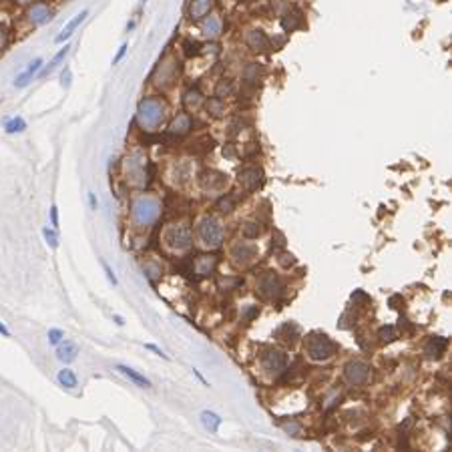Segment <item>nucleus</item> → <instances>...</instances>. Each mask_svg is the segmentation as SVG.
Returning <instances> with one entry per match:
<instances>
[{"mask_svg": "<svg viewBox=\"0 0 452 452\" xmlns=\"http://www.w3.org/2000/svg\"><path fill=\"white\" fill-rule=\"evenodd\" d=\"M378 338L382 340V342H394L398 336H396V328L394 326H384V328H380V332H378Z\"/></svg>", "mask_w": 452, "mask_h": 452, "instance_id": "obj_32", "label": "nucleus"}, {"mask_svg": "<svg viewBox=\"0 0 452 452\" xmlns=\"http://www.w3.org/2000/svg\"><path fill=\"white\" fill-rule=\"evenodd\" d=\"M161 213V205L155 197L151 195H141L133 201V207H131V215L135 219V223L139 225H151L155 223L157 217Z\"/></svg>", "mask_w": 452, "mask_h": 452, "instance_id": "obj_2", "label": "nucleus"}, {"mask_svg": "<svg viewBox=\"0 0 452 452\" xmlns=\"http://www.w3.org/2000/svg\"><path fill=\"white\" fill-rule=\"evenodd\" d=\"M306 350L312 360H330L336 354V344L326 334H310L306 340Z\"/></svg>", "mask_w": 452, "mask_h": 452, "instance_id": "obj_3", "label": "nucleus"}, {"mask_svg": "<svg viewBox=\"0 0 452 452\" xmlns=\"http://www.w3.org/2000/svg\"><path fill=\"white\" fill-rule=\"evenodd\" d=\"M344 374H346V380L352 386H364L370 380V366L366 362H362V360H354V362H350L346 366Z\"/></svg>", "mask_w": 452, "mask_h": 452, "instance_id": "obj_6", "label": "nucleus"}, {"mask_svg": "<svg viewBox=\"0 0 452 452\" xmlns=\"http://www.w3.org/2000/svg\"><path fill=\"white\" fill-rule=\"evenodd\" d=\"M100 266H103V270H105V273H107V279H109L113 285H117L119 281H117V275H115V271L111 270V266H109L105 260H100Z\"/></svg>", "mask_w": 452, "mask_h": 452, "instance_id": "obj_36", "label": "nucleus"}, {"mask_svg": "<svg viewBox=\"0 0 452 452\" xmlns=\"http://www.w3.org/2000/svg\"><path fill=\"white\" fill-rule=\"evenodd\" d=\"M115 322H117V324H119V326H123V324H125V322H123V318H121V316H115Z\"/></svg>", "mask_w": 452, "mask_h": 452, "instance_id": "obj_44", "label": "nucleus"}, {"mask_svg": "<svg viewBox=\"0 0 452 452\" xmlns=\"http://www.w3.org/2000/svg\"><path fill=\"white\" fill-rule=\"evenodd\" d=\"M50 225H53L55 229L59 227V207L57 205L50 207Z\"/></svg>", "mask_w": 452, "mask_h": 452, "instance_id": "obj_37", "label": "nucleus"}, {"mask_svg": "<svg viewBox=\"0 0 452 452\" xmlns=\"http://www.w3.org/2000/svg\"><path fill=\"white\" fill-rule=\"evenodd\" d=\"M262 366L268 374H281L287 366V360L283 356V352L279 350H268L262 356Z\"/></svg>", "mask_w": 452, "mask_h": 452, "instance_id": "obj_7", "label": "nucleus"}, {"mask_svg": "<svg viewBox=\"0 0 452 452\" xmlns=\"http://www.w3.org/2000/svg\"><path fill=\"white\" fill-rule=\"evenodd\" d=\"M127 175L137 183L143 185V177H145V159L141 155H133L127 159Z\"/></svg>", "mask_w": 452, "mask_h": 452, "instance_id": "obj_10", "label": "nucleus"}, {"mask_svg": "<svg viewBox=\"0 0 452 452\" xmlns=\"http://www.w3.org/2000/svg\"><path fill=\"white\" fill-rule=\"evenodd\" d=\"M165 113H167V107H165V103L161 98L147 96V98L141 100L139 107H137V123L145 131H153V129H157L163 123Z\"/></svg>", "mask_w": 452, "mask_h": 452, "instance_id": "obj_1", "label": "nucleus"}, {"mask_svg": "<svg viewBox=\"0 0 452 452\" xmlns=\"http://www.w3.org/2000/svg\"><path fill=\"white\" fill-rule=\"evenodd\" d=\"M89 205H90V209H92V211H96V207H98V201H96L94 193H89Z\"/></svg>", "mask_w": 452, "mask_h": 452, "instance_id": "obj_40", "label": "nucleus"}, {"mask_svg": "<svg viewBox=\"0 0 452 452\" xmlns=\"http://www.w3.org/2000/svg\"><path fill=\"white\" fill-rule=\"evenodd\" d=\"M145 348H147V350H151V352H155V354H157V356H161V358L169 360V356H167V354H163V350H161V348H157L155 344H147Z\"/></svg>", "mask_w": 452, "mask_h": 452, "instance_id": "obj_39", "label": "nucleus"}, {"mask_svg": "<svg viewBox=\"0 0 452 452\" xmlns=\"http://www.w3.org/2000/svg\"><path fill=\"white\" fill-rule=\"evenodd\" d=\"M57 378H59V382H61L65 388H77V384H79V380H77V374H75L73 370H69V368L61 370Z\"/></svg>", "mask_w": 452, "mask_h": 452, "instance_id": "obj_27", "label": "nucleus"}, {"mask_svg": "<svg viewBox=\"0 0 452 452\" xmlns=\"http://www.w3.org/2000/svg\"><path fill=\"white\" fill-rule=\"evenodd\" d=\"M183 105H185L187 111H193V113H195L201 105H203V96H201V92H199L197 89L187 90L185 96H183Z\"/></svg>", "mask_w": 452, "mask_h": 452, "instance_id": "obj_23", "label": "nucleus"}, {"mask_svg": "<svg viewBox=\"0 0 452 452\" xmlns=\"http://www.w3.org/2000/svg\"><path fill=\"white\" fill-rule=\"evenodd\" d=\"M127 48H129L127 44H121V46H119V50H117V55H115V59H113V65H119V63L123 61V57L127 55Z\"/></svg>", "mask_w": 452, "mask_h": 452, "instance_id": "obj_38", "label": "nucleus"}, {"mask_svg": "<svg viewBox=\"0 0 452 452\" xmlns=\"http://www.w3.org/2000/svg\"><path fill=\"white\" fill-rule=\"evenodd\" d=\"M217 209H219L221 213H229V211H233V209H235V197H231V195L221 197V199L217 201Z\"/></svg>", "mask_w": 452, "mask_h": 452, "instance_id": "obj_30", "label": "nucleus"}, {"mask_svg": "<svg viewBox=\"0 0 452 452\" xmlns=\"http://www.w3.org/2000/svg\"><path fill=\"white\" fill-rule=\"evenodd\" d=\"M50 18H53V10H50L48 6H44V4H34V6L28 10V20H30L34 26H40V24L48 22Z\"/></svg>", "mask_w": 452, "mask_h": 452, "instance_id": "obj_16", "label": "nucleus"}, {"mask_svg": "<svg viewBox=\"0 0 452 452\" xmlns=\"http://www.w3.org/2000/svg\"><path fill=\"white\" fill-rule=\"evenodd\" d=\"M207 111L213 115V117H219L221 113H223V109H225V105H223V100L219 98V96H215V98H209L207 100Z\"/></svg>", "mask_w": 452, "mask_h": 452, "instance_id": "obj_29", "label": "nucleus"}, {"mask_svg": "<svg viewBox=\"0 0 452 452\" xmlns=\"http://www.w3.org/2000/svg\"><path fill=\"white\" fill-rule=\"evenodd\" d=\"M63 85H65V87L71 85V71H69V69H65V73H63Z\"/></svg>", "mask_w": 452, "mask_h": 452, "instance_id": "obj_41", "label": "nucleus"}, {"mask_svg": "<svg viewBox=\"0 0 452 452\" xmlns=\"http://www.w3.org/2000/svg\"><path fill=\"white\" fill-rule=\"evenodd\" d=\"M42 65H44V61L42 59H34L28 67H26V71L24 73H20L18 77H16V81H14V87H18V89H22V87H26L34 77H36V73L42 69Z\"/></svg>", "mask_w": 452, "mask_h": 452, "instance_id": "obj_13", "label": "nucleus"}, {"mask_svg": "<svg viewBox=\"0 0 452 452\" xmlns=\"http://www.w3.org/2000/svg\"><path fill=\"white\" fill-rule=\"evenodd\" d=\"M189 129H191V117L183 113V115H179V117L173 121V125L169 127V133H171V135L181 137V135L189 133Z\"/></svg>", "mask_w": 452, "mask_h": 452, "instance_id": "obj_22", "label": "nucleus"}, {"mask_svg": "<svg viewBox=\"0 0 452 452\" xmlns=\"http://www.w3.org/2000/svg\"><path fill=\"white\" fill-rule=\"evenodd\" d=\"M215 266H217V260H215L213 256H201V258L195 260L193 270H195L199 275H209V273L215 270Z\"/></svg>", "mask_w": 452, "mask_h": 452, "instance_id": "obj_19", "label": "nucleus"}, {"mask_svg": "<svg viewBox=\"0 0 452 452\" xmlns=\"http://www.w3.org/2000/svg\"><path fill=\"white\" fill-rule=\"evenodd\" d=\"M211 6H213L211 0H191L189 6H187V14L191 20H201L209 14Z\"/></svg>", "mask_w": 452, "mask_h": 452, "instance_id": "obj_11", "label": "nucleus"}, {"mask_svg": "<svg viewBox=\"0 0 452 452\" xmlns=\"http://www.w3.org/2000/svg\"><path fill=\"white\" fill-rule=\"evenodd\" d=\"M231 256L235 258V262H237V264H247L249 260H254V256H256V245L241 241V243L233 245Z\"/></svg>", "mask_w": 452, "mask_h": 452, "instance_id": "obj_14", "label": "nucleus"}, {"mask_svg": "<svg viewBox=\"0 0 452 452\" xmlns=\"http://www.w3.org/2000/svg\"><path fill=\"white\" fill-rule=\"evenodd\" d=\"M26 129V121L22 117H12L4 121V133L6 135H14V133H22Z\"/></svg>", "mask_w": 452, "mask_h": 452, "instance_id": "obj_26", "label": "nucleus"}, {"mask_svg": "<svg viewBox=\"0 0 452 452\" xmlns=\"http://www.w3.org/2000/svg\"><path fill=\"white\" fill-rule=\"evenodd\" d=\"M258 291L264 297H275L281 291V279L273 271H266L258 279Z\"/></svg>", "mask_w": 452, "mask_h": 452, "instance_id": "obj_8", "label": "nucleus"}, {"mask_svg": "<svg viewBox=\"0 0 452 452\" xmlns=\"http://www.w3.org/2000/svg\"><path fill=\"white\" fill-rule=\"evenodd\" d=\"M260 225L258 223H254V221H249V223H245V227H243V235L247 237V239H256L258 235H260Z\"/></svg>", "mask_w": 452, "mask_h": 452, "instance_id": "obj_33", "label": "nucleus"}, {"mask_svg": "<svg viewBox=\"0 0 452 452\" xmlns=\"http://www.w3.org/2000/svg\"><path fill=\"white\" fill-rule=\"evenodd\" d=\"M42 237H44V241L53 247V249H57L59 247V235H57V231H55V227L50 229V227H44L42 229Z\"/></svg>", "mask_w": 452, "mask_h": 452, "instance_id": "obj_31", "label": "nucleus"}, {"mask_svg": "<svg viewBox=\"0 0 452 452\" xmlns=\"http://www.w3.org/2000/svg\"><path fill=\"white\" fill-rule=\"evenodd\" d=\"M141 2H143V4H145V2H147V0H141Z\"/></svg>", "mask_w": 452, "mask_h": 452, "instance_id": "obj_45", "label": "nucleus"}, {"mask_svg": "<svg viewBox=\"0 0 452 452\" xmlns=\"http://www.w3.org/2000/svg\"><path fill=\"white\" fill-rule=\"evenodd\" d=\"M201 30H203V34L207 38H217L221 34V20L217 16H207L203 20V26H201Z\"/></svg>", "mask_w": 452, "mask_h": 452, "instance_id": "obj_21", "label": "nucleus"}, {"mask_svg": "<svg viewBox=\"0 0 452 452\" xmlns=\"http://www.w3.org/2000/svg\"><path fill=\"white\" fill-rule=\"evenodd\" d=\"M63 340H65V332H63V330H59V328H53V330H48V342H50V344L59 346Z\"/></svg>", "mask_w": 452, "mask_h": 452, "instance_id": "obj_34", "label": "nucleus"}, {"mask_svg": "<svg viewBox=\"0 0 452 452\" xmlns=\"http://www.w3.org/2000/svg\"><path fill=\"white\" fill-rule=\"evenodd\" d=\"M4 46H6V32L0 28V50H2Z\"/></svg>", "mask_w": 452, "mask_h": 452, "instance_id": "obj_42", "label": "nucleus"}, {"mask_svg": "<svg viewBox=\"0 0 452 452\" xmlns=\"http://www.w3.org/2000/svg\"><path fill=\"white\" fill-rule=\"evenodd\" d=\"M69 48H71V46H69V44H65V48H61V50H59V53L55 55V59L50 61V63H48V67L42 71V77H44V75H48V73H53V71H55V69L61 65V61H63V59L69 55Z\"/></svg>", "mask_w": 452, "mask_h": 452, "instance_id": "obj_28", "label": "nucleus"}, {"mask_svg": "<svg viewBox=\"0 0 452 452\" xmlns=\"http://www.w3.org/2000/svg\"><path fill=\"white\" fill-rule=\"evenodd\" d=\"M201 424H203L209 432H217V430H219V426H221V418H219L215 412L203 410V412H201Z\"/></svg>", "mask_w": 452, "mask_h": 452, "instance_id": "obj_25", "label": "nucleus"}, {"mask_svg": "<svg viewBox=\"0 0 452 452\" xmlns=\"http://www.w3.org/2000/svg\"><path fill=\"white\" fill-rule=\"evenodd\" d=\"M231 90H233V85H231V81H221V83L217 85V90H215V94L221 98V96H227Z\"/></svg>", "mask_w": 452, "mask_h": 452, "instance_id": "obj_35", "label": "nucleus"}, {"mask_svg": "<svg viewBox=\"0 0 452 452\" xmlns=\"http://www.w3.org/2000/svg\"><path fill=\"white\" fill-rule=\"evenodd\" d=\"M446 346H448V340H446V338H442V336H432V338L428 340L426 348H424V354H426V358H440V356L444 354Z\"/></svg>", "mask_w": 452, "mask_h": 452, "instance_id": "obj_15", "label": "nucleus"}, {"mask_svg": "<svg viewBox=\"0 0 452 452\" xmlns=\"http://www.w3.org/2000/svg\"><path fill=\"white\" fill-rule=\"evenodd\" d=\"M245 42L251 50H270V38L264 30H249L245 36Z\"/></svg>", "mask_w": 452, "mask_h": 452, "instance_id": "obj_12", "label": "nucleus"}, {"mask_svg": "<svg viewBox=\"0 0 452 452\" xmlns=\"http://www.w3.org/2000/svg\"><path fill=\"white\" fill-rule=\"evenodd\" d=\"M197 231H199L201 241H203L205 245H209V247H219L221 241H223V225L215 217H211V215L209 217H203V219L199 221Z\"/></svg>", "mask_w": 452, "mask_h": 452, "instance_id": "obj_4", "label": "nucleus"}, {"mask_svg": "<svg viewBox=\"0 0 452 452\" xmlns=\"http://www.w3.org/2000/svg\"><path fill=\"white\" fill-rule=\"evenodd\" d=\"M0 334H2V336H6V338L10 336V332H8V328H6L4 324H0Z\"/></svg>", "mask_w": 452, "mask_h": 452, "instance_id": "obj_43", "label": "nucleus"}, {"mask_svg": "<svg viewBox=\"0 0 452 452\" xmlns=\"http://www.w3.org/2000/svg\"><path fill=\"white\" fill-rule=\"evenodd\" d=\"M299 22H301V12H299L297 8H291V12H285L283 18H281V26H283V30H287V32H291L293 28H297Z\"/></svg>", "mask_w": 452, "mask_h": 452, "instance_id": "obj_24", "label": "nucleus"}, {"mask_svg": "<svg viewBox=\"0 0 452 452\" xmlns=\"http://www.w3.org/2000/svg\"><path fill=\"white\" fill-rule=\"evenodd\" d=\"M262 171L258 167H247L239 173V183L245 191H256L260 185H262Z\"/></svg>", "mask_w": 452, "mask_h": 452, "instance_id": "obj_9", "label": "nucleus"}, {"mask_svg": "<svg viewBox=\"0 0 452 452\" xmlns=\"http://www.w3.org/2000/svg\"><path fill=\"white\" fill-rule=\"evenodd\" d=\"M165 243L171 247V249H177V251H183V249H189L191 243H193V235H191V229L185 227V225H173L165 231Z\"/></svg>", "mask_w": 452, "mask_h": 452, "instance_id": "obj_5", "label": "nucleus"}, {"mask_svg": "<svg viewBox=\"0 0 452 452\" xmlns=\"http://www.w3.org/2000/svg\"><path fill=\"white\" fill-rule=\"evenodd\" d=\"M87 14H89V10H87V8H85V10H81V12H79V14H77V16H75V18H73V20H71L67 26H65V30H63V32L57 36V42H65L67 38H71V36L75 34V30L81 26V22L87 18Z\"/></svg>", "mask_w": 452, "mask_h": 452, "instance_id": "obj_18", "label": "nucleus"}, {"mask_svg": "<svg viewBox=\"0 0 452 452\" xmlns=\"http://www.w3.org/2000/svg\"><path fill=\"white\" fill-rule=\"evenodd\" d=\"M77 354H79V346L75 342H65L57 348V358L63 362V364H71L77 360Z\"/></svg>", "mask_w": 452, "mask_h": 452, "instance_id": "obj_17", "label": "nucleus"}, {"mask_svg": "<svg viewBox=\"0 0 452 452\" xmlns=\"http://www.w3.org/2000/svg\"><path fill=\"white\" fill-rule=\"evenodd\" d=\"M117 370H119L125 378H129L131 382H135L137 386H141V388H151L149 378H145V376H143V374H139L137 370H133V368H129V366H123V364H119V366H117Z\"/></svg>", "mask_w": 452, "mask_h": 452, "instance_id": "obj_20", "label": "nucleus"}]
</instances>
